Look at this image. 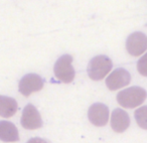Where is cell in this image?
Returning a JSON list of instances; mask_svg holds the SVG:
<instances>
[{"label":"cell","mask_w":147,"mask_h":143,"mask_svg":"<svg viewBox=\"0 0 147 143\" xmlns=\"http://www.w3.org/2000/svg\"><path fill=\"white\" fill-rule=\"evenodd\" d=\"M131 81L129 72L124 69H116L106 79V86L109 90L116 91L128 86Z\"/></svg>","instance_id":"cell-7"},{"label":"cell","mask_w":147,"mask_h":143,"mask_svg":"<svg viewBox=\"0 0 147 143\" xmlns=\"http://www.w3.org/2000/svg\"><path fill=\"white\" fill-rule=\"evenodd\" d=\"M43 88V80L36 74H28L20 80L18 90L24 97H29L33 93L39 92Z\"/></svg>","instance_id":"cell-6"},{"label":"cell","mask_w":147,"mask_h":143,"mask_svg":"<svg viewBox=\"0 0 147 143\" xmlns=\"http://www.w3.org/2000/svg\"><path fill=\"white\" fill-rule=\"evenodd\" d=\"M111 128L116 133H123L130 126V118L126 111L115 109L111 114Z\"/></svg>","instance_id":"cell-9"},{"label":"cell","mask_w":147,"mask_h":143,"mask_svg":"<svg viewBox=\"0 0 147 143\" xmlns=\"http://www.w3.org/2000/svg\"><path fill=\"white\" fill-rule=\"evenodd\" d=\"M0 139L3 142H16L19 140V134L16 126L8 121L0 122Z\"/></svg>","instance_id":"cell-10"},{"label":"cell","mask_w":147,"mask_h":143,"mask_svg":"<svg viewBox=\"0 0 147 143\" xmlns=\"http://www.w3.org/2000/svg\"><path fill=\"white\" fill-rule=\"evenodd\" d=\"M126 51L132 57H140L147 51V36L142 32H134L126 40Z\"/></svg>","instance_id":"cell-5"},{"label":"cell","mask_w":147,"mask_h":143,"mask_svg":"<svg viewBox=\"0 0 147 143\" xmlns=\"http://www.w3.org/2000/svg\"><path fill=\"white\" fill-rule=\"evenodd\" d=\"M53 73L55 78L61 83L69 84L74 81L76 73L73 67V57L69 55H61L55 63Z\"/></svg>","instance_id":"cell-3"},{"label":"cell","mask_w":147,"mask_h":143,"mask_svg":"<svg viewBox=\"0 0 147 143\" xmlns=\"http://www.w3.org/2000/svg\"><path fill=\"white\" fill-rule=\"evenodd\" d=\"M137 71L143 77H147V53L137 63Z\"/></svg>","instance_id":"cell-13"},{"label":"cell","mask_w":147,"mask_h":143,"mask_svg":"<svg viewBox=\"0 0 147 143\" xmlns=\"http://www.w3.org/2000/svg\"><path fill=\"white\" fill-rule=\"evenodd\" d=\"M134 118L140 128L147 130V106L139 107L134 113Z\"/></svg>","instance_id":"cell-12"},{"label":"cell","mask_w":147,"mask_h":143,"mask_svg":"<svg viewBox=\"0 0 147 143\" xmlns=\"http://www.w3.org/2000/svg\"><path fill=\"white\" fill-rule=\"evenodd\" d=\"M147 98V93L141 87H130L122 90L117 95V102L121 107L133 109L141 106Z\"/></svg>","instance_id":"cell-1"},{"label":"cell","mask_w":147,"mask_h":143,"mask_svg":"<svg viewBox=\"0 0 147 143\" xmlns=\"http://www.w3.org/2000/svg\"><path fill=\"white\" fill-rule=\"evenodd\" d=\"M113 67L112 61L106 55H97L93 57L88 65L89 78L93 81H101L111 72Z\"/></svg>","instance_id":"cell-2"},{"label":"cell","mask_w":147,"mask_h":143,"mask_svg":"<svg viewBox=\"0 0 147 143\" xmlns=\"http://www.w3.org/2000/svg\"><path fill=\"white\" fill-rule=\"evenodd\" d=\"M26 143H49V142L47 140H45V139H42V138H37V137H35V138L29 139Z\"/></svg>","instance_id":"cell-14"},{"label":"cell","mask_w":147,"mask_h":143,"mask_svg":"<svg viewBox=\"0 0 147 143\" xmlns=\"http://www.w3.org/2000/svg\"><path fill=\"white\" fill-rule=\"evenodd\" d=\"M16 111L17 103L14 99L5 96L0 97V116L3 118H10Z\"/></svg>","instance_id":"cell-11"},{"label":"cell","mask_w":147,"mask_h":143,"mask_svg":"<svg viewBox=\"0 0 147 143\" xmlns=\"http://www.w3.org/2000/svg\"><path fill=\"white\" fill-rule=\"evenodd\" d=\"M89 121L94 126L103 127L106 126L109 121V109L105 104L96 103L89 108L88 111Z\"/></svg>","instance_id":"cell-8"},{"label":"cell","mask_w":147,"mask_h":143,"mask_svg":"<svg viewBox=\"0 0 147 143\" xmlns=\"http://www.w3.org/2000/svg\"><path fill=\"white\" fill-rule=\"evenodd\" d=\"M20 123L26 130H36L42 126V119L37 109L32 104H28L22 111Z\"/></svg>","instance_id":"cell-4"}]
</instances>
